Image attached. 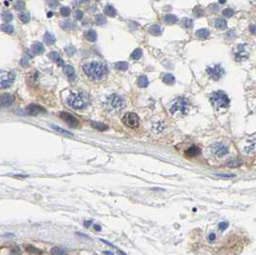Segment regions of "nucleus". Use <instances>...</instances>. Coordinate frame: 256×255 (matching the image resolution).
I'll return each instance as SVG.
<instances>
[{
	"mask_svg": "<svg viewBox=\"0 0 256 255\" xmlns=\"http://www.w3.org/2000/svg\"><path fill=\"white\" fill-rule=\"evenodd\" d=\"M83 71L88 77L94 80H100L108 73V68L103 63L90 62L83 65Z\"/></svg>",
	"mask_w": 256,
	"mask_h": 255,
	"instance_id": "nucleus-1",
	"label": "nucleus"
},
{
	"mask_svg": "<svg viewBox=\"0 0 256 255\" xmlns=\"http://www.w3.org/2000/svg\"><path fill=\"white\" fill-rule=\"evenodd\" d=\"M68 105L75 110H81L84 109L87 106L88 101L86 96H85L82 93L79 91H75V93H71L67 98Z\"/></svg>",
	"mask_w": 256,
	"mask_h": 255,
	"instance_id": "nucleus-2",
	"label": "nucleus"
},
{
	"mask_svg": "<svg viewBox=\"0 0 256 255\" xmlns=\"http://www.w3.org/2000/svg\"><path fill=\"white\" fill-rule=\"evenodd\" d=\"M169 112L174 116H183L189 112V103L185 98L175 99L169 108Z\"/></svg>",
	"mask_w": 256,
	"mask_h": 255,
	"instance_id": "nucleus-3",
	"label": "nucleus"
},
{
	"mask_svg": "<svg viewBox=\"0 0 256 255\" xmlns=\"http://www.w3.org/2000/svg\"><path fill=\"white\" fill-rule=\"evenodd\" d=\"M212 102L216 108H225L229 104V97L224 91H217L212 95Z\"/></svg>",
	"mask_w": 256,
	"mask_h": 255,
	"instance_id": "nucleus-4",
	"label": "nucleus"
},
{
	"mask_svg": "<svg viewBox=\"0 0 256 255\" xmlns=\"http://www.w3.org/2000/svg\"><path fill=\"white\" fill-rule=\"evenodd\" d=\"M15 81V74L6 70H0V89L10 87Z\"/></svg>",
	"mask_w": 256,
	"mask_h": 255,
	"instance_id": "nucleus-5",
	"label": "nucleus"
},
{
	"mask_svg": "<svg viewBox=\"0 0 256 255\" xmlns=\"http://www.w3.org/2000/svg\"><path fill=\"white\" fill-rule=\"evenodd\" d=\"M108 105L111 109H113L115 111H119V110H121L124 108V106H125V102H124V100L121 96L117 95V94H113L112 96L109 97Z\"/></svg>",
	"mask_w": 256,
	"mask_h": 255,
	"instance_id": "nucleus-6",
	"label": "nucleus"
},
{
	"mask_svg": "<svg viewBox=\"0 0 256 255\" xmlns=\"http://www.w3.org/2000/svg\"><path fill=\"white\" fill-rule=\"evenodd\" d=\"M122 122L130 128H136L139 125L140 120H139V116L135 113H127L123 116Z\"/></svg>",
	"mask_w": 256,
	"mask_h": 255,
	"instance_id": "nucleus-7",
	"label": "nucleus"
},
{
	"mask_svg": "<svg viewBox=\"0 0 256 255\" xmlns=\"http://www.w3.org/2000/svg\"><path fill=\"white\" fill-rule=\"evenodd\" d=\"M207 73L209 76L214 80H218L224 74V68H222L220 65H213L207 68Z\"/></svg>",
	"mask_w": 256,
	"mask_h": 255,
	"instance_id": "nucleus-8",
	"label": "nucleus"
},
{
	"mask_svg": "<svg viewBox=\"0 0 256 255\" xmlns=\"http://www.w3.org/2000/svg\"><path fill=\"white\" fill-rule=\"evenodd\" d=\"M60 117L64 121L67 122L69 124V126H70V127H77L79 125V121H78V120L75 116H73L69 113H65V112L60 113Z\"/></svg>",
	"mask_w": 256,
	"mask_h": 255,
	"instance_id": "nucleus-9",
	"label": "nucleus"
},
{
	"mask_svg": "<svg viewBox=\"0 0 256 255\" xmlns=\"http://www.w3.org/2000/svg\"><path fill=\"white\" fill-rule=\"evenodd\" d=\"M212 150L215 155L220 156V157L228 153V147L226 146H224V143H220V142L215 143V145L212 146Z\"/></svg>",
	"mask_w": 256,
	"mask_h": 255,
	"instance_id": "nucleus-10",
	"label": "nucleus"
},
{
	"mask_svg": "<svg viewBox=\"0 0 256 255\" xmlns=\"http://www.w3.org/2000/svg\"><path fill=\"white\" fill-rule=\"evenodd\" d=\"M15 97L10 94H3L2 95H0V107L6 108L11 106L13 102H14Z\"/></svg>",
	"mask_w": 256,
	"mask_h": 255,
	"instance_id": "nucleus-11",
	"label": "nucleus"
},
{
	"mask_svg": "<svg viewBox=\"0 0 256 255\" xmlns=\"http://www.w3.org/2000/svg\"><path fill=\"white\" fill-rule=\"evenodd\" d=\"M26 112H27L28 115L37 116V115H39V114L44 113L45 110H44L42 106L36 105V104H31V105H29L27 108H26Z\"/></svg>",
	"mask_w": 256,
	"mask_h": 255,
	"instance_id": "nucleus-12",
	"label": "nucleus"
},
{
	"mask_svg": "<svg viewBox=\"0 0 256 255\" xmlns=\"http://www.w3.org/2000/svg\"><path fill=\"white\" fill-rule=\"evenodd\" d=\"M64 73L71 81H73L76 78L75 70H74V68H72L71 66H65V68H64Z\"/></svg>",
	"mask_w": 256,
	"mask_h": 255,
	"instance_id": "nucleus-13",
	"label": "nucleus"
},
{
	"mask_svg": "<svg viewBox=\"0 0 256 255\" xmlns=\"http://www.w3.org/2000/svg\"><path fill=\"white\" fill-rule=\"evenodd\" d=\"M185 154L189 157H195V156H198V155L200 154V148L198 146H193L189 147L186 150Z\"/></svg>",
	"mask_w": 256,
	"mask_h": 255,
	"instance_id": "nucleus-14",
	"label": "nucleus"
},
{
	"mask_svg": "<svg viewBox=\"0 0 256 255\" xmlns=\"http://www.w3.org/2000/svg\"><path fill=\"white\" fill-rule=\"evenodd\" d=\"M246 45L247 44H240L238 48H237V52H236V57H237V59H243L245 57H247V51L245 49L246 48Z\"/></svg>",
	"mask_w": 256,
	"mask_h": 255,
	"instance_id": "nucleus-15",
	"label": "nucleus"
},
{
	"mask_svg": "<svg viewBox=\"0 0 256 255\" xmlns=\"http://www.w3.org/2000/svg\"><path fill=\"white\" fill-rule=\"evenodd\" d=\"M32 51L37 55L43 54L44 52V47L41 42H35L34 44L32 45Z\"/></svg>",
	"mask_w": 256,
	"mask_h": 255,
	"instance_id": "nucleus-16",
	"label": "nucleus"
},
{
	"mask_svg": "<svg viewBox=\"0 0 256 255\" xmlns=\"http://www.w3.org/2000/svg\"><path fill=\"white\" fill-rule=\"evenodd\" d=\"M49 58L51 59V61H53V62H56L58 63V65H60V66H62L63 65V60L61 59L60 57V54L58 53V52L56 51H52L50 52V54H49Z\"/></svg>",
	"mask_w": 256,
	"mask_h": 255,
	"instance_id": "nucleus-17",
	"label": "nucleus"
},
{
	"mask_svg": "<svg viewBox=\"0 0 256 255\" xmlns=\"http://www.w3.org/2000/svg\"><path fill=\"white\" fill-rule=\"evenodd\" d=\"M50 254L51 255H68L67 251L64 248L59 247V246H54L50 249Z\"/></svg>",
	"mask_w": 256,
	"mask_h": 255,
	"instance_id": "nucleus-18",
	"label": "nucleus"
},
{
	"mask_svg": "<svg viewBox=\"0 0 256 255\" xmlns=\"http://www.w3.org/2000/svg\"><path fill=\"white\" fill-rule=\"evenodd\" d=\"M215 25H216V27L220 30H224L227 27V23L224 18H217L215 21Z\"/></svg>",
	"mask_w": 256,
	"mask_h": 255,
	"instance_id": "nucleus-19",
	"label": "nucleus"
},
{
	"mask_svg": "<svg viewBox=\"0 0 256 255\" xmlns=\"http://www.w3.org/2000/svg\"><path fill=\"white\" fill-rule=\"evenodd\" d=\"M148 31L151 35L159 36L162 33V28H161V26H159V25H152V26H150L149 27Z\"/></svg>",
	"mask_w": 256,
	"mask_h": 255,
	"instance_id": "nucleus-20",
	"label": "nucleus"
},
{
	"mask_svg": "<svg viewBox=\"0 0 256 255\" xmlns=\"http://www.w3.org/2000/svg\"><path fill=\"white\" fill-rule=\"evenodd\" d=\"M43 40H44V42L48 45H52L56 42L55 37L51 33H45V35L43 36Z\"/></svg>",
	"mask_w": 256,
	"mask_h": 255,
	"instance_id": "nucleus-21",
	"label": "nucleus"
},
{
	"mask_svg": "<svg viewBox=\"0 0 256 255\" xmlns=\"http://www.w3.org/2000/svg\"><path fill=\"white\" fill-rule=\"evenodd\" d=\"M210 35V32L208 29H199L195 32V36L199 38V39H205V38H208Z\"/></svg>",
	"mask_w": 256,
	"mask_h": 255,
	"instance_id": "nucleus-22",
	"label": "nucleus"
},
{
	"mask_svg": "<svg viewBox=\"0 0 256 255\" xmlns=\"http://www.w3.org/2000/svg\"><path fill=\"white\" fill-rule=\"evenodd\" d=\"M0 29H1L3 32H5V33H7V34H12L13 32L15 31V28H14V26L9 24V23H4L2 24L1 26H0Z\"/></svg>",
	"mask_w": 256,
	"mask_h": 255,
	"instance_id": "nucleus-23",
	"label": "nucleus"
},
{
	"mask_svg": "<svg viewBox=\"0 0 256 255\" xmlns=\"http://www.w3.org/2000/svg\"><path fill=\"white\" fill-rule=\"evenodd\" d=\"M86 39L90 42H95L97 39V34L96 32L94 30H90L86 33Z\"/></svg>",
	"mask_w": 256,
	"mask_h": 255,
	"instance_id": "nucleus-24",
	"label": "nucleus"
},
{
	"mask_svg": "<svg viewBox=\"0 0 256 255\" xmlns=\"http://www.w3.org/2000/svg\"><path fill=\"white\" fill-rule=\"evenodd\" d=\"M138 85H139V87H141V88H146V87H147L148 80H147V76H144V75L140 76L139 79H138Z\"/></svg>",
	"mask_w": 256,
	"mask_h": 255,
	"instance_id": "nucleus-25",
	"label": "nucleus"
},
{
	"mask_svg": "<svg viewBox=\"0 0 256 255\" xmlns=\"http://www.w3.org/2000/svg\"><path fill=\"white\" fill-rule=\"evenodd\" d=\"M61 27L64 30H72L74 28V24L73 22H71L69 20H65L61 22Z\"/></svg>",
	"mask_w": 256,
	"mask_h": 255,
	"instance_id": "nucleus-26",
	"label": "nucleus"
},
{
	"mask_svg": "<svg viewBox=\"0 0 256 255\" xmlns=\"http://www.w3.org/2000/svg\"><path fill=\"white\" fill-rule=\"evenodd\" d=\"M164 19H165V21L168 24H173V23L177 22V17L174 15H172V14L166 15L165 17H164Z\"/></svg>",
	"mask_w": 256,
	"mask_h": 255,
	"instance_id": "nucleus-27",
	"label": "nucleus"
},
{
	"mask_svg": "<svg viewBox=\"0 0 256 255\" xmlns=\"http://www.w3.org/2000/svg\"><path fill=\"white\" fill-rule=\"evenodd\" d=\"M163 81H164V83H166L168 85H172L174 83V76L170 73L165 74L163 77Z\"/></svg>",
	"mask_w": 256,
	"mask_h": 255,
	"instance_id": "nucleus-28",
	"label": "nucleus"
},
{
	"mask_svg": "<svg viewBox=\"0 0 256 255\" xmlns=\"http://www.w3.org/2000/svg\"><path fill=\"white\" fill-rule=\"evenodd\" d=\"M105 14L110 16V17H115L117 15V12L115 10V8L113 6L111 5H107L106 7H105Z\"/></svg>",
	"mask_w": 256,
	"mask_h": 255,
	"instance_id": "nucleus-29",
	"label": "nucleus"
},
{
	"mask_svg": "<svg viewBox=\"0 0 256 255\" xmlns=\"http://www.w3.org/2000/svg\"><path fill=\"white\" fill-rule=\"evenodd\" d=\"M2 20L4 21V22H10V21H12L13 20V15L11 14L10 12H3L2 13Z\"/></svg>",
	"mask_w": 256,
	"mask_h": 255,
	"instance_id": "nucleus-30",
	"label": "nucleus"
},
{
	"mask_svg": "<svg viewBox=\"0 0 256 255\" xmlns=\"http://www.w3.org/2000/svg\"><path fill=\"white\" fill-rule=\"evenodd\" d=\"M18 17L19 19L23 22V23H27L30 21V15L28 14V13H20V14L18 15Z\"/></svg>",
	"mask_w": 256,
	"mask_h": 255,
	"instance_id": "nucleus-31",
	"label": "nucleus"
},
{
	"mask_svg": "<svg viewBox=\"0 0 256 255\" xmlns=\"http://www.w3.org/2000/svg\"><path fill=\"white\" fill-rule=\"evenodd\" d=\"M91 126L95 128L96 130H99V131H103V130L107 128V126L104 125V124H102L100 122H95V121H91Z\"/></svg>",
	"mask_w": 256,
	"mask_h": 255,
	"instance_id": "nucleus-32",
	"label": "nucleus"
},
{
	"mask_svg": "<svg viewBox=\"0 0 256 255\" xmlns=\"http://www.w3.org/2000/svg\"><path fill=\"white\" fill-rule=\"evenodd\" d=\"M142 55H143V51L140 48H137L132 52L131 57H132V59H134V60H139V59L142 57Z\"/></svg>",
	"mask_w": 256,
	"mask_h": 255,
	"instance_id": "nucleus-33",
	"label": "nucleus"
},
{
	"mask_svg": "<svg viewBox=\"0 0 256 255\" xmlns=\"http://www.w3.org/2000/svg\"><path fill=\"white\" fill-rule=\"evenodd\" d=\"M115 68L119 70H126L128 68V64L125 62H119L115 65Z\"/></svg>",
	"mask_w": 256,
	"mask_h": 255,
	"instance_id": "nucleus-34",
	"label": "nucleus"
},
{
	"mask_svg": "<svg viewBox=\"0 0 256 255\" xmlns=\"http://www.w3.org/2000/svg\"><path fill=\"white\" fill-rule=\"evenodd\" d=\"M182 24L184 25V27H186V28H192L193 20L190 18H184V19H182Z\"/></svg>",
	"mask_w": 256,
	"mask_h": 255,
	"instance_id": "nucleus-35",
	"label": "nucleus"
},
{
	"mask_svg": "<svg viewBox=\"0 0 256 255\" xmlns=\"http://www.w3.org/2000/svg\"><path fill=\"white\" fill-rule=\"evenodd\" d=\"M24 7H25V3L22 1V0H17V3L15 4V9L17 11H21L24 9Z\"/></svg>",
	"mask_w": 256,
	"mask_h": 255,
	"instance_id": "nucleus-36",
	"label": "nucleus"
},
{
	"mask_svg": "<svg viewBox=\"0 0 256 255\" xmlns=\"http://www.w3.org/2000/svg\"><path fill=\"white\" fill-rule=\"evenodd\" d=\"M105 22H106V18L104 17L103 15H98V16L95 17V23H96V24L102 25V24H104Z\"/></svg>",
	"mask_w": 256,
	"mask_h": 255,
	"instance_id": "nucleus-37",
	"label": "nucleus"
},
{
	"mask_svg": "<svg viewBox=\"0 0 256 255\" xmlns=\"http://www.w3.org/2000/svg\"><path fill=\"white\" fill-rule=\"evenodd\" d=\"M51 127L53 128L54 130H56V131L58 132H60L62 134H65V135H69V136H72V134L69 131H67V130H65V129H62L60 127H58V126H55V125H51Z\"/></svg>",
	"mask_w": 256,
	"mask_h": 255,
	"instance_id": "nucleus-38",
	"label": "nucleus"
},
{
	"mask_svg": "<svg viewBox=\"0 0 256 255\" xmlns=\"http://www.w3.org/2000/svg\"><path fill=\"white\" fill-rule=\"evenodd\" d=\"M60 14L63 17H69L70 15V9L69 7H62L60 10Z\"/></svg>",
	"mask_w": 256,
	"mask_h": 255,
	"instance_id": "nucleus-39",
	"label": "nucleus"
},
{
	"mask_svg": "<svg viewBox=\"0 0 256 255\" xmlns=\"http://www.w3.org/2000/svg\"><path fill=\"white\" fill-rule=\"evenodd\" d=\"M222 15H224V17H231L233 15H234V11L230 8H227L225 10H224V12H222Z\"/></svg>",
	"mask_w": 256,
	"mask_h": 255,
	"instance_id": "nucleus-40",
	"label": "nucleus"
},
{
	"mask_svg": "<svg viewBox=\"0 0 256 255\" xmlns=\"http://www.w3.org/2000/svg\"><path fill=\"white\" fill-rule=\"evenodd\" d=\"M26 250L29 251V252H31V253H37V254H41V253H42V251H41V250L37 249L36 247L32 246H28L27 247H26Z\"/></svg>",
	"mask_w": 256,
	"mask_h": 255,
	"instance_id": "nucleus-41",
	"label": "nucleus"
},
{
	"mask_svg": "<svg viewBox=\"0 0 256 255\" xmlns=\"http://www.w3.org/2000/svg\"><path fill=\"white\" fill-rule=\"evenodd\" d=\"M65 51L69 56H71V55H73L75 53V48L73 46H68V47H65Z\"/></svg>",
	"mask_w": 256,
	"mask_h": 255,
	"instance_id": "nucleus-42",
	"label": "nucleus"
},
{
	"mask_svg": "<svg viewBox=\"0 0 256 255\" xmlns=\"http://www.w3.org/2000/svg\"><path fill=\"white\" fill-rule=\"evenodd\" d=\"M47 4L50 8H56L58 7V5H59V2L57 1V0H47Z\"/></svg>",
	"mask_w": 256,
	"mask_h": 255,
	"instance_id": "nucleus-43",
	"label": "nucleus"
},
{
	"mask_svg": "<svg viewBox=\"0 0 256 255\" xmlns=\"http://www.w3.org/2000/svg\"><path fill=\"white\" fill-rule=\"evenodd\" d=\"M194 13H195V15L196 17H201L203 16V11L199 8V7H196L195 10H194Z\"/></svg>",
	"mask_w": 256,
	"mask_h": 255,
	"instance_id": "nucleus-44",
	"label": "nucleus"
},
{
	"mask_svg": "<svg viewBox=\"0 0 256 255\" xmlns=\"http://www.w3.org/2000/svg\"><path fill=\"white\" fill-rule=\"evenodd\" d=\"M227 226H228V224H227V222H224V221L220 222V224H219V228H220L221 230H224L225 228H227Z\"/></svg>",
	"mask_w": 256,
	"mask_h": 255,
	"instance_id": "nucleus-45",
	"label": "nucleus"
},
{
	"mask_svg": "<svg viewBox=\"0 0 256 255\" xmlns=\"http://www.w3.org/2000/svg\"><path fill=\"white\" fill-rule=\"evenodd\" d=\"M21 66L22 67H27V66H29V61H28V59L27 58H22V60H21Z\"/></svg>",
	"mask_w": 256,
	"mask_h": 255,
	"instance_id": "nucleus-46",
	"label": "nucleus"
},
{
	"mask_svg": "<svg viewBox=\"0 0 256 255\" xmlns=\"http://www.w3.org/2000/svg\"><path fill=\"white\" fill-rule=\"evenodd\" d=\"M82 17H83V13H82L81 11H77V12H75L74 17H75L76 19H78V20H79V19H81V18H82Z\"/></svg>",
	"mask_w": 256,
	"mask_h": 255,
	"instance_id": "nucleus-47",
	"label": "nucleus"
},
{
	"mask_svg": "<svg viewBox=\"0 0 256 255\" xmlns=\"http://www.w3.org/2000/svg\"><path fill=\"white\" fill-rule=\"evenodd\" d=\"M217 176H220V177H234V174H224V173H218L216 174Z\"/></svg>",
	"mask_w": 256,
	"mask_h": 255,
	"instance_id": "nucleus-48",
	"label": "nucleus"
},
{
	"mask_svg": "<svg viewBox=\"0 0 256 255\" xmlns=\"http://www.w3.org/2000/svg\"><path fill=\"white\" fill-rule=\"evenodd\" d=\"M215 238H216V236H215V234H214V233H212V234H210V235H209V239H210V241H213V240H215Z\"/></svg>",
	"mask_w": 256,
	"mask_h": 255,
	"instance_id": "nucleus-49",
	"label": "nucleus"
},
{
	"mask_svg": "<svg viewBox=\"0 0 256 255\" xmlns=\"http://www.w3.org/2000/svg\"><path fill=\"white\" fill-rule=\"evenodd\" d=\"M251 32H252L253 34L255 33V26H254V25H252V26H251Z\"/></svg>",
	"mask_w": 256,
	"mask_h": 255,
	"instance_id": "nucleus-50",
	"label": "nucleus"
},
{
	"mask_svg": "<svg viewBox=\"0 0 256 255\" xmlns=\"http://www.w3.org/2000/svg\"><path fill=\"white\" fill-rule=\"evenodd\" d=\"M225 1H226V0H220V3H221V4H224Z\"/></svg>",
	"mask_w": 256,
	"mask_h": 255,
	"instance_id": "nucleus-51",
	"label": "nucleus"
},
{
	"mask_svg": "<svg viewBox=\"0 0 256 255\" xmlns=\"http://www.w3.org/2000/svg\"><path fill=\"white\" fill-rule=\"evenodd\" d=\"M105 254H108V255H113V253H111V252H108V251H105Z\"/></svg>",
	"mask_w": 256,
	"mask_h": 255,
	"instance_id": "nucleus-52",
	"label": "nucleus"
},
{
	"mask_svg": "<svg viewBox=\"0 0 256 255\" xmlns=\"http://www.w3.org/2000/svg\"><path fill=\"white\" fill-rule=\"evenodd\" d=\"M47 17H52V13H51V12H50V13H48V14H47Z\"/></svg>",
	"mask_w": 256,
	"mask_h": 255,
	"instance_id": "nucleus-53",
	"label": "nucleus"
},
{
	"mask_svg": "<svg viewBox=\"0 0 256 255\" xmlns=\"http://www.w3.org/2000/svg\"><path fill=\"white\" fill-rule=\"evenodd\" d=\"M95 229H97V230H100V227H99V226H96V225H95Z\"/></svg>",
	"mask_w": 256,
	"mask_h": 255,
	"instance_id": "nucleus-54",
	"label": "nucleus"
},
{
	"mask_svg": "<svg viewBox=\"0 0 256 255\" xmlns=\"http://www.w3.org/2000/svg\"><path fill=\"white\" fill-rule=\"evenodd\" d=\"M81 2H88V1H90V0H80Z\"/></svg>",
	"mask_w": 256,
	"mask_h": 255,
	"instance_id": "nucleus-55",
	"label": "nucleus"
},
{
	"mask_svg": "<svg viewBox=\"0 0 256 255\" xmlns=\"http://www.w3.org/2000/svg\"></svg>",
	"mask_w": 256,
	"mask_h": 255,
	"instance_id": "nucleus-56",
	"label": "nucleus"
}]
</instances>
